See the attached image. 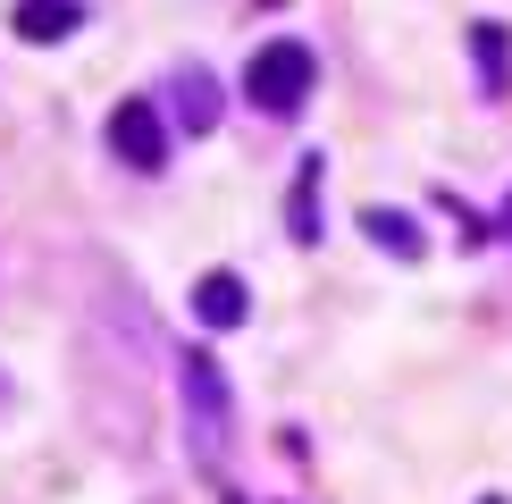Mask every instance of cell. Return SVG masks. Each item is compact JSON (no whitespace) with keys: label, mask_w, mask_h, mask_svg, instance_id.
Listing matches in <instances>:
<instances>
[{"label":"cell","mask_w":512,"mask_h":504,"mask_svg":"<svg viewBox=\"0 0 512 504\" xmlns=\"http://www.w3.org/2000/svg\"><path fill=\"white\" fill-rule=\"evenodd\" d=\"M471 68L487 84V101L512 93V42H504V26H471Z\"/></svg>","instance_id":"8992f818"},{"label":"cell","mask_w":512,"mask_h":504,"mask_svg":"<svg viewBox=\"0 0 512 504\" xmlns=\"http://www.w3.org/2000/svg\"><path fill=\"white\" fill-rule=\"evenodd\" d=\"M177 387H185V429H194V462L202 471H219L227 437H236V404H227V378L210 353H185L177 362Z\"/></svg>","instance_id":"7a4b0ae2"},{"label":"cell","mask_w":512,"mask_h":504,"mask_svg":"<svg viewBox=\"0 0 512 504\" xmlns=\"http://www.w3.org/2000/svg\"><path fill=\"white\" fill-rule=\"evenodd\" d=\"M504 227H512V210H504Z\"/></svg>","instance_id":"30bf717a"},{"label":"cell","mask_w":512,"mask_h":504,"mask_svg":"<svg viewBox=\"0 0 512 504\" xmlns=\"http://www.w3.org/2000/svg\"><path fill=\"white\" fill-rule=\"evenodd\" d=\"M210 118H219V84H210V68L185 59V68H177V126H194V135H202Z\"/></svg>","instance_id":"52a82bcc"},{"label":"cell","mask_w":512,"mask_h":504,"mask_svg":"<svg viewBox=\"0 0 512 504\" xmlns=\"http://www.w3.org/2000/svg\"><path fill=\"white\" fill-rule=\"evenodd\" d=\"M319 168H328L319 152L294 168V244H319Z\"/></svg>","instance_id":"ba28073f"},{"label":"cell","mask_w":512,"mask_h":504,"mask_svg":"<svg viewBox=\"0 0 512 504\" xmlns=\"http://www.w3.org/2000/svg\"><path fill=\"white\" fill-rule=\"evenodd\" d=\"M378 236V252H395V261H420V227L403 219V210H370V219H361Z\"/></svg>","instance_id":"9c48e42d"},{"label":"cell","mask_w":512,"mask_h":504,"mask_svg":"<svg viewBox=\"0 0 512 504\" xmlns=\"http://www.w3.org/2000/svg\"><path fill=\"white\" fill-rule=\"evenodd\" d=\"M9 26L26 42H68L84 26V9H76V0H9Z\"/></svg>","instance_id":"5b68a950"},{"label":"cell","mask_w":512,"mask_h":504,"mask_svg":"<svg viewBox=\"0 0 512 504\" xmlns=\"http://www.w3.org/2000/svg\"><path fill=\"white\" fill-rule=\"evenodd\" d=\"M110 152L126 168H160L168 160V118H160L152 93H135V101H118V110H110Z\"/></svg>","instance_id":"3957f363"},{"label":"cell","mask_w":512,"mask_h":504,"mask_svg":"<svg viewBox=\"0 0 512 504\" xmlns=\"http://www.w3.org/2000/svg\"><path fill=\"white\" fill-rule=\"evenodd\" d=\"M311 76H319V59H311V42H294V34H277L252 51V68H244V101L252 110H269V118H294L311 101Z\"/></svg>","instance_id":"6da1fadb"},{"label":"cell","mask_w":512,"mask_h":504,"mask_svg":"<svg viewBox=\"0 0 512 504\" xmlns=\"http://www.w3.org/2000/svg\"><path fill=\"white\" fill-rule=\"evenodd\" d=\"M244 278L236 269H210V278H194V320L202 328H244Z\"/></svg>","instance_id":"277c9868"},{"label":"cell","mask_w":512,"mask_h":504,"mask_svg":"<svg viewBox=\"0 0 512 504\" xmlns=\"http://www.w3.org/2000/svg\"><path fill=\"white\" fill-rule=\"evenodd\" d=\"M487 504H496V496H487Z\"/></svg>","instance_id":"8fae6325"}]
</instances>
